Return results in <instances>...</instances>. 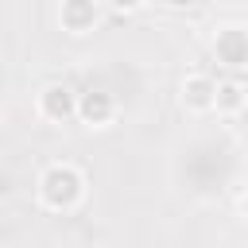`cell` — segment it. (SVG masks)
I'll use <instances>...</instances> for the list:
<instances>
[{"label": "cell", "mask_w": 248, "mask_h": 248, "mask_svg": "<svg viewBox=\"0 0 248 248\" xmlns=\"http://www.w3.org/2000/svg\"><path fill=\"white\" fill-rule=\"evenodd\" d=\"M85 174L81 167L74 163H50L39 182H35V194H39V205L50 209V213H74L81 202H85Z\"/></svg>", "instance_id": "1"}, {"label": "cell", "mask_w": 248, "mask_h": 248, "mask_svg": "<svg viewBox=\"0 0 248 248\" xmlns=\"http://www.w3.org/2000/svg\"><path fill=\"white\" fill-rule=\"evenodd\" d=\"M213 54H217V62L229 70V74H244V66H248V31L240 27V23H225V27H217V35H213Z\"/></svg>", "instance_id": "2"}, {"label": "cell", "mask_w": 248, "mask_h": 248, "mask_svg": "<svg viewBox=\"0 0 248 248\" xmlns=\"http://www.w3.org/2000/svg\"><path fill=\"white\" fill-rule=\"evenodd\" d=\"M74 116H78L85 128H108V124L120 116V101H116L108 89H85V93H78Z\"/></svg>", "instance_id": "3"}, {"label": "cell", "mask_w": 248, "mask_h": 248, "mask_svg": "<svg viewBox=\"0 0 248 248\" xmlns=\"http://www.w3.org/2000/svg\"><path fill=\"white\" fill-rule=\"evenodd\" d=\"M74 108H78V93H74L66 81H50V85H43L39 97H35V112H39L43 120H50V124L74 120Z\"/></svg>", "instance_id": "4"}, {"label": "cell", "mask_w": 248, "mask_h": 248, "mask_svg": "<svg viewBox=\"0 0 248 248\" xmlns=\"http://www.w3.org/2000/svg\"><path fill=\"white\" fill-rule=\"evenodd\" d=\"M101 23V8H97V0H62L58 4V27L66 31V35H89L93 27Z\"/></svg>", "instance_id": "5"}, {"label": "cell", "mask_w": 248, "mask_h": 248, "mask_svg": "<svg viewBox=\"0 0 248 248\" xmlns=\"http://www.w3.org/2000/svg\"><path fill=\"white\" fill-rule=\"evenodd\" d=\"M213 78L209 74H190L186 81H182V108L186 112H213Z\"/></svg>", "instance_id": "6"}, {"label": "cell", "mask_w": 248, "mask_h": 248, "mask_svg": "<svg viewBox=\"0 0 248 248\" xmlns=\"http://www.w3.org/2000/svg\"><path fill=\"white\" fill-rule=\"evenodd\" d=\"M244 101H248V93H244V81H240L236 74H229L225 81H217V85H213V112L236 116V112L244 108Z\"/></svg>", "instance_id": "7"}, {"label": "cell", "mask_w": 248, "mask_h": 248, "mask_svg": "<svg viewBox=\"0 0 248 248\" xmlns=\"http://www.w3.org/2000/svg\"><path fill=\"white\" fill-rule=\"evenodd\" d=\"M143 4H147V0H108V8H112V12H124V16H128V12H140Z\"/></svg>", "instance_id": "8"}, {"label": "cell", "mask_w": 248, "mask_h": 248, "mask_svg": "<svg viewBox=\"0 0 248 248\" xmlns=\"http://www.w3.org/2000/svg\"><path fill=\"white\" fill-rule=\"evenodd\" d=\"M167 4H170V8H190L194 0H167Z\"/></svg>", "instance_id": "9"}]
</instances>
